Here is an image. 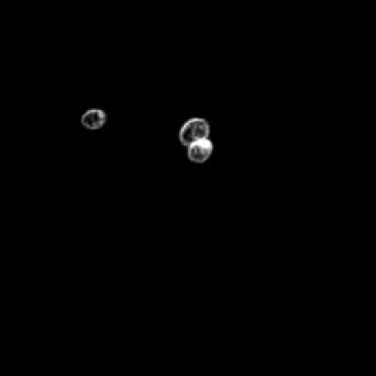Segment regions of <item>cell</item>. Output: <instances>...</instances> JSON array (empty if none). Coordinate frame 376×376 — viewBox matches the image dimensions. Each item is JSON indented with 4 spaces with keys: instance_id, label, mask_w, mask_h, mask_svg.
Masks as SVG:
<instances>
[{
    "instance_id": "obj_2",
    "label": "cell",
    "mask_w": 376,
    "mask_h": 376,
    "mask_svg": "<svg viewBox=\"0 0 376 376\" xmlns=\"http://www.w3.org/2000/svg\"><path fill=\"white\" fill-rule=\"evenodd\" d=\"M213 150H215V145L212 143L210 138H203L196 141L190 146H187V158L190 162L196 165L206 164V162L212 158Z\"/></svg>"
},
{
    "instance_id": "obj_1",
    "label": "cell",
    "mask_w": 376,
    "mask_h": 376,
    "mask_svg": "<svg viewBox=\"0 0 376 376\" xmlns=\"http://www.w3.org/2000/svg\"><path fill=\"white\" fill-rule=\"evenodd\" d=\"M210 137V124L205 118H190L181 125L178 140L179 143L187 147L199 140Z\"/></svg>"
},
{
    "instance_id": "obj_3",
    "label": "cell",
    "mask_w": 376,
    "mask_h": 376,
    "mask_svg": "<svg viewBox=\"0 0 376 376\" xmlns=\"http://www.w3.org/2000/svg\"><path fill=\"white\" fill-rule=\"evenodd\" d=\"M81 125H83L88 131H97L101 129L108 122V114L103 109H88L83 115H81Z\"/></svg>"
}]
</instances>
